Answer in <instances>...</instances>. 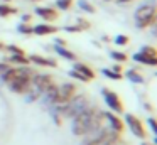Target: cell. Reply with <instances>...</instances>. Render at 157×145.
<instances>
[{
    "label": "cell",
    "instance_id": "7bdbcfd3",
    "mask_svg": "<svg viewBox=\"0 0 157 145\" xmlns=\"http://www.w3.org/2000/svg\"><path fill=\"white\" fill-rule=\"evenodd\" d=\"M115 145H118V143H115Z\"/></svg>",
    "mask_w": 157,
    "mask_h": 145
},
{
    "label": "cell",
    "instance_id": "8992f818",
    "mask_svg": "<svg viewBox=\"0 0 157 145\" xmlns=\"http://www.w3.org/2000/svg\"><path fill=\"white\" fill-rule=\"evenodd\" d=\"M125 121H127V125H128L130 132H132V133L135 135L137 138H142V140H145V138H147L145 127H144L142 120H140L139 116H135V115H132V113H127V115H125Z\"/></svg>",
    "mask_w": 157,
    "mask_h": 145
},
{
    "label": "cell",
    "instance_id": "44dd1931",
    "mask_svg": "<svg viewBox=\"0 0 157 145\" xmlns=\"http://www.w3.org/2000/svg\"><path fill=\"white\" fill-rule=\"evenodd\" d=\"M110 56H112V59H113V61H117L118 64L125 63V61L128 59V56H127L125 52H120V51H113V52H110Z\"/></svg>",
    "mask_w": 157,
    "mask_h": 145
},
{
    "label": "cell",
    "instance_id": "ab89813d",
    "mask_svg": "<svg viewBox=\"0 0 157 145\" xmlns=\"http://www.w3.org/2000/svg\"><path fill=\"white\" fill-rule=\"evenodd\" d=\"M9 2H10V0H4V3H9Z\"/></svg>",
    "mask_w": 157,
    "mask_h": 145
},
{
    "label": "cell",
    "instance_id": "f546056e",
    "mask_svg": "<svg viewBox=\"0 0 157 145\" xmlns=\"http://www.w3.org/2000/svg\"><path fill=\"white\" fill-rule=\"evenodd\" d=\"M147 123H149V127H150V130H152V133L155 135V133H157V125H155V118H152V116H150L149 120H147Z\"/></svg>",
    "mask_w": 157,
    "mask_h": 145
},
{
    "label": "cell",
    "instance_id": "f35d334b",
    "mask_svg": "<svg viewBox=\"0 0 157 145\" xmlns=\"http://www.w3.org/2000/svg\"><path fill=\"white\" fill-rule=\"evenodd\" d=\"M142 145H154V143H149V142H145V140H144V142H142Z\"/></svg>",
    "mask_w": 157,
    "mask_h": 145
},
{
    "label": "cell",
    "instance_id": "6da1fadb",
    "mask_svg": "<svg viewBox=\"0 0 157 145\" xmlns=\"http://www.w3.org/2000/svg\"><path fill=\"white\" fill-rule=\"evenodd\" d=\"M103 120H105V115L101 111L86 106L85 110H81L78 115L73 116L71 130L76 137H83V135H90V133L93 135L100 128H103Z\"/></svg>",
    "mask_w": 157,
    "mask_h": 145
},
{
    "label": "cell",
    "instance_id": "484cf974",
    "mask_svg": "<svg viewBox=\"0 0 157 145\" xmlns=\"http://www.w3.org/2000/svg\"><path fill=\"white\" fill-rule=\"evenodd\" d=\"M101 73L105 74V76L112 78V79H118V81L122 79V74H120V73H113L112 69H105V67H103V69H101Z\"/></svg>",
    "mask_w": 157,
    "mask_h": 145
},
{
    "label": "cell",
    "instance_id": "9c48e42d",
    "mask_svg": "<svg viewBox=\"0 0 157 145\" xmlns=\"http://www.w3.org/2000/svg\"><path fill=\"white\" fill-rule=\"evenodd\" d=\"M7 86L17 94H25V93H29L31 88H32V78H21V79L12 81L10 84H7Z\"/></svg>",
    "mask_w": 157,
    "mask_h": 145
},
{
    "label": "cell",
    "instance_id": "603a6c76",
    "mask_svg": "<svg viewBox=\"0 0 157 145\" xmlns=\"http://www.w3.org/2000/svg\"><path fill=\"white\" fill-rule=\"evenodd\" d=\"M73 3H75V0H56V7H58L59 10H68V9H71Z\"/></svg>",
    "mask_w": 157,
    "mask_h": 145
},
{
    "label": "cell",
    "instance_id": "ffe728a7",
    "mask_svg": "<svg viewBox=\"0 0 157 145\" xmlns=\"http://www.w3.org/2000/svg\"><path fill=\"white\" fill-rule=\"evenodd\" d=\"M78 7L81 10H85V12H88V13H95L96 12L95 5H91V3L86 2V0H78Z\"/></svg>",
    "mask_w": 157,
    "mask_h": 145
},
{
    "label": "cell",
    "instance_id": "d4e9b609",
    "mask_svg": "<svg viewBox=\"0 0 157 145\" xmlns=\"http://www.w3.org/2000/svg\"><path fill=\"white\" fill-rule=\"evenodd\" d=\"M17 30L21 34H25V36H29V34H32V25H29V24H19V27H17Z\"/></svg>",
    "mask_w": 157,
    "mask_h": 145
},
{
    "label": "cell",
    "instance_id": "9a60e30c",
    "mask_svg": "<svg viewBox=\"0 0 157 145\" xmlns=\"http://www.w3.org/2000/svg\"><path fill=\"white\" fill-rule=\"evenodd\" d=\"M29 61H31V63L39 64V66H52V67L58 66V64H56V61L46 59V57H42V56H37V54H31V56H29Z\"/></svg>",
    "mask_w": 157,
    "mask_h": 145
},
{
    "label": "cell",
    "instance_id": "ac0fdd59",
    "mask_svg": "<svg viewBox=\"0 0 157 145\" xmlns=\"http://www.w3.org/2000/svg\"><path fill=\"white\" fill-rule=\"evenodd\" d=\"M9 61L14 64H21V66H29V57H25V54L22 56V54H12L10 57H9Z\"/></svg>",
    "mask_w": 157,
    "mask_h": 145
},
{
    "label": "cell",
    "instance_id": "4316f807",
    "mask_svg": "<svg viewBox=\"0 0 157 145\" xmlns=\"http://www.w3.org/2000/svg\"><path fill=\"white\" fill-rule=\"evenodd\" d=\"M5 49H7L10 54H22V56L25 54V51H24V49H21L19 46H14V44H12V46H7Z\"/></svg>",
    "mask_w": 157,
    "mask_h": 145
},
{
    "label": "cell",
    "instance_id": "277c9868",
    "mask_svg": "<svg viewBox=\"0 0 157 145\" xmlns=\"http://www.w3.org/2000/svg\"><path fill=\"white\" fill-rule=\"evenodd\" d=\"M76 94H78V90H76L75 84H73V83H66V84H63V86H58L54 103L64 105V103H68V101H71Z\"/></svg>",
    "mask_w": 157,
    "mask_h": 145
},
{
    "label": "cell",
    "instance_id": "60d3db41",
    "mask_svg": "<svg viewBox=\"0 0 157 145\" xmlns=\"http://www.w3.org/2000/svg\"><path fill=\"white\" fill-rule=\"evenodd\" d=\"M32 2H41V0H32Z\"/></svg>",
    "mask_w": 157,
    "mask_h": 145
},
{
    "label": "cell",
    "instance_id": "cb8c5ba5",
    "mask_svg": "<svg viewBox=\"0 0 157 145\" xmlns=\"http://www.w3.org/2000/svg\"><path fill=\"white\" fill-rule=\"evenodd\" d=\"M140 52L145 54V56H149V57H157V51H155L154 46H144L142 49H140Z\"/></svg>",
    "mask_w": 157,
    "mask_h": 145
},
{
    "label": "cell",
    "instance_id": "d6986e66",
    "mask_svg": "<svg viewBox=\"0 0 157 145\" xmlns=\"http://www.w3.org/2000/svg\"><path fill=\"white\" fill-rule=\"evenodd\" d=\"M14 13H17L15 7H10L9 3H0V17H10Z\"/></svg>",
    "mask_w": 157,
    "mask_h": 145
},
{
    "label": "cell",
    "instance_id": "1f68e13d",
    "mask_svg": "<svg viewBox=\"0 0 157 145\" xmlns=\"http://www.w3.org/2000/svg\"><path fill=\"white\" fill-rule=\"evenodd\" d=\"M64 30H68V32H81V29L78 25H66Z\"/></svg>",
    "mask_w": 157,
    "mask_h": 145
},
{
    "label": "cell",
    "instance_id": "b9f144b4",
    "mask_svg": "<svg viewBox=\"0 0 157 145\" xmlns=\"http://www.w3.org/2000/svg\"><path fill=\"white\" fill-rule=\"evenodd\" d=\"M105 2H110V0H105Z\"/></svg>",
    "mask_w": 157,
    "mask_h": 145
},
{
    "label": "cell",
    "instance_id": "74e56055",
    "mask_svg": "<svg viewBox=\"0 0 157 145\" xmlns=\"http://www.w3.org/2000/svg\"><path fill=\"white\" fill-rule=\"evenodd\" d=\"M2 49H5V44L2 42V40H0V51H2Z\"/></svg>",
    "mask_w": 157,
    "mask_h": 145
},
{
    "label": "cell",
    "instance_id": "7402d4cb",
    "mask_svg": "<svg viewBox=\"0 0 157 145\" xmlns=\"http://www.w3.org/2000/svg\"><path fill=\"white\" fill-rule=\"evenodd\" d=\"M56 91H58V86H56V84H52L49 90H46V91H44L46 101H51V103H54V100H56Z\"/></svg>",
    "mask_w": 157,
    "mask_h": 145
},
{
    "label": "cell",
    "instance_id": "30bf717a",
    "mask_svg": "<svg viewBox=\"0 0 157 145\" xmlns=\"http://www.w3.org/2000/svg\"><path fill=\"white\" fill-rule=\"evenodd\" d=\"M36 13L46 22H54V20L59 19V12L56 9H52V7H37Z\"/></svg>",
    "mask_w": 157,
    "mask_h": 145
},
{
    "label": "cell",
    "instance_id": "e575fe53",
    "mask_svg": "<svg viewBox=\"0 0 157 145\" xmlns=\"http://www.w3.org/2000/svg\"><path fill=\"white\" fill-rule=\"evenodd\" d=\"M56 46H64L66 47V40L64 39H56Z\"/></svg>",
    "mask_w": 157,
    "mask_h": 145
},
{
    "label": "cell",
    "instance_id": "f1b7e54d",
    "mask_svg": "<svg viewBox=\"0 0 157 145\" xmlns=\"http://www.w3.org/2000/svg\"><path fill=\"white\" fill-rule=\"evenodd\" d=\"M69 76H71V78H75V79H79V81H83V83H88V78H85V76H83V74H79V73H76V71L75 69H73V71H69Z\"/></svg>",
    "mask_w": 157,
    "mask_h": 145
},
{
    "label": "cell",
    "instance_id": "5b68a950",
    "mask_svg": "<svg viewBox=\"0 0 157 145\" xmlns=\"http://www.w3.org/2000/svg\"><path fill=\"white\" fill-rule=\"evenodd\" d=\"M101 94H103V100H105L106 106H108L113 113H118V115L123 113V101L120 100V96L115 93V91L105 88V90L101 91Z\"/></svg>",
    "mask_w": 157,
    "mask_h": 145
},
{
    "label": "cell",
    "instance_id": "d6a6232c",
    "mask_svg": "<svg viewBox=\"0 0 157 145\" xmlns=\"http://www.w3.org/2000/svg\"><path fill=\"white\" fill-rule=\"evenodd\" d=\"M112 71H113V73H120V74H122V66L117 63L115 66H112Z\"/></svg>",
    "mask_w": 157,
    "mask_h": 145
},
{
    "label": "cell",
    "instance_id": "2e32d148",
    "mask_svg": "<svg viewBox=\"0 0 157 145\" xmlns=\"http://www.w3.org/2000/svg\"><path fill=\"white\" fill-rule=\"evenodd\" d=\"M125 76H127V79H130L132 83H137V84H142L144 83V76L137 69H128L125 73Z\"/></svg>",
    "mask_w": 157,
    "mask_h": 145
},
{
    "label": "cell",
    "instance_id": "d590c367",
    "mask_svg": "<svg viewBox=\"0 0 157 145\" xmlns=\"http://www.w3.org/2000/svg\"><path fill=\"white\" fill-rule=\"evenodd\" d=\"M9 67H10L9 64H0V73H5V71H7Z\"/></svg>",
    "mask_w": 157,
    "mask_h": 145
},
{
    "label": "cell",
    "instance_id": "3957f363",
    "mask_svg": "<svg viewBox=\"0 0 157 145\" xmlns=\"http://www.w3.org/2000/svg\"><path fill=\"white\" fill-rule=\"evenodd\" d=\"M85 108H86V100L83 96H78V94H76L71 101H68V103L61 105V106L58 108V113H61L63 116H71L73 118L81 110H85Z\"/></svg>",
    "mask_w": 157,
    "mask_h": 145
},
{
    "label": "cell",
    "instance_id": "e0dca14e",
    "mask_svg": "<svg viewBox=\"0 0 157 145\" xmlns=\"http://www.w3.org/2000/svg\"><path fill=\"white\" fill-rule=\"evenodd\" d=\"M54 49H56V52H59V56H61V57H64V59H69V61H76V54L73 52V51L66 49L64 46H56Z\"/></svg>",
    "mask_w": 157,
    "mask_h": 145
},
{
    "label": "cell",
    "instance_id": "8fae6325",
    "mask_svg": "<svg viewBox=\"0 0 157 145\" xmlns=\"http://www.w3.org/2000/svg\"><path fill=\"white\" fill-rule=\"evenodd\" d=\"M103 115H105V118L110 121V128L115 130V132H118V133H122L123 128H125V121H122L118 118V115L112 113V111H106V113H103Z\"/></svg>",
    "mask_w": 157,
    "mask_h": 145
},
{
    "label": "cell",
    "instance_id": "52a82bcc",
    "mask_svg": "<svg viewBox=\"0 0 157 145\" xmlns=\"http://www.w3.org/2000/svg\"><path fill=\"white\" fill-rule=\"evenodd\" d=\"M21 78H32V71L29 67H9L5 73H2V79L5 81V84H10L12 81L21 79Z\"/></svg>",
    "mask_w": 157,
    "mask_h": 145
},
{
    "label": "cell",
    "instance_id": "7c38bea8",
    "mask_svg": "<svg viewBox=\"0 0 157 145\" xmlns=\"http://www.w3.org/2000/svg\"><path fill=\"white\" fill-rule=\"evenodd\" d=\"M59 30V27H54L51 24H37V25H32V34H37V36H49V34H56Z\"/></svg>",
    "mask_w": 157,
    "mask_h": 145
},
{
    "label": "cell",
    "instance_id": "4dcf8cb0",
    "mask_svg": "<svg viewBox=\"0 0 157 145\" xmlns=\"http://www.w3.org/2000/svg\"><path fill=\"white\" fill-rule=\"evenodd\" d=\"M78 27H79L81 30H86V29L90 27V22H88L86 19H78Z\"/></svg>",
    "mask_w": 157,
    "mask_h": 145
},
{
    "label": "cell",
    "instance_id": "5bb4252c",
    "mask_svg": "<svg viewBox=\"0 0 157 145\" xmlns=\"http://www.w3.org/2000/svg\"><path fill=\"white\" fill-rule=\"evenodd\" d=\"M132 59L137 61V63H140V64H145V66H157V57H149V56H145V54H142V52L133 54Z\"/></svg>",
    "mask_w": 157,
    "mask_h": 145
},
{
    "label": "cell",
    "instance_id": "4fadbf2b",
    "mask_svg": "<svg viewBox=\"0 0 157 145\" xmlns=\"http://www.w3.org/2000/svg\"><path fill=\"white\" fill-rule=\"evenodd\" d=\"M73 69L76 71V73L83 74L85 78H88V79H95V71H93V67H90L88 64H83V63H76L75 66H73Z\"/></svg>",
    "mask_w": 157,
    "mask_h": 145
},
{
    "label": "cell",
    "instance_id": "8d00e7d4",
    "mask_svg": "<svg viewBox=\"0 0 157 145\" xmlns=\"http://www.w3.org/2000/svg\"><path fill=\"white\" fill-rule=\"evenodd\" d=\"M130 2H133V0H118V3H130Z\"/></svg>",
    "mask_w": 157,
    "mask_h": 145
},
{
    "label": "cell",
    "instance_id": "836d02e7",
    "mask_svg": "<svg viewBox=\"0 0 157 145\" xmlns=\"http://www.w3.org/2000/svg\"><path fill=\"white\" fill-rule=\"evenodd\" d=\"M31 19H32V15H22V22H24V24H29V22H31Z\"/></svg>",
    "mask_w": 157,
    "mask_h": 145
},
{
    "label": "cell",
    "instance_id": "83f0119b",
    "mask_svg": "<svg viewBox=\"0 0 157 145\" xmlns=\"http://www.w3.org/2000/svg\"><path fill=\"white\" fill-rule=\"evenodd\" d=\"M115 44H118V46H127V44H128V37L123 36V34H118V36L115 37Z\"/></svg>",
    "mask_w": 157,
    "mask_h": 145
},
{
    "label": "cell",
    "instance_id": "ba28073f",
    "mask_svg": "<svg viewBox=\"0 0 157 145\" xmlns=\"http://www.w3.org/2000/svg\"><path fill=\"white\" fill-rule=\"evenodd\" d=\"M52 84H54V78L51 74H34L32 76V86H36L39 93H44Z\"/></svg>",
    "mask_w": 157,
    "mask_h": 145
},
{
    "label": "cell",
    "instance_id": "7a4b0ae2",
    "mask_svg": "<svg viewBox=\"0 0 157 145\" xmlns=\"http://www.w3.org/2000/svg\"><path fill=\"white\" fill-rule=\"evenodd\" d=\"M155 19H157V10L155 5H152V3H145V5L139 7L135 10V15H133L137 29H145V27L154 25Z\"/></svg>",
    "mask_w": 157,
    "mask_h": 145
}]
</instances>
